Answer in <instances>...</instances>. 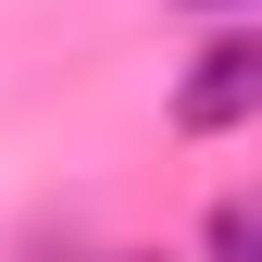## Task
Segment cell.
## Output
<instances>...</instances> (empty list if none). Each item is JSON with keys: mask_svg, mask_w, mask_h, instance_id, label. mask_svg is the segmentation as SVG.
<instances>
[{"mask_svg": "<svg viewBox=\"0 0 262 262\" xmlns=\"http://www.w3.org/2000/svg\"><path fill=\"white\" fill-rule=\"evenodd\" d=\"M113 262H150V250H113Z\"/></svg>", "mask_w": 262, "mask_h": 262, "instance_id": "3", "label": "cell"}, {"mask_svg": "<svg viewBox=\"0 0 262 262\" xmlns=\"http://www.w3.org/2000/svg\"><path fill=\"white\" fill-rule=\"evenodd\" d=\"M212 262H262V187L212 200Z\"/></svg>", "mask_w": 262, "mask_h": 262, "instance_id": "2", "label": "cell"}, {"mask_svg": "<svg viewBox=\"0 0 262 262\" xmlns=\"http://www.w3.org/2000/svg\"><path fill=\"white\" fill-rule=\"evenodd\" d=\"M212 13H237V0H212Z\"/></svg>", "mask_w": 262, "mask_h": 262, "instance_id": "4", "label": "cell"}, {"mask_svg": "<svg viewBox=\"0 0 262 262\" xmlns=\"http://www.w3.org/2000/svg\"><path fill=\"white\" fill-rule=\"evenodd\" d=\"M250 113H262V25L212 38V50L175 75V125H187V138H225V125H250Z\"/></svg>", "mask_w": 262, "mask_h": 262, "instance_id": "1", "label": "cell"}]
</instances>
